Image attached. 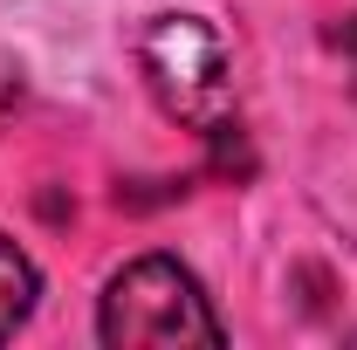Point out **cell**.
Segmentation results:
<instances>
[{"mask_svg": "<svg viewBox=\"0 0 357 350\" xmlns=\"http://www.w3.org/2000/svg\"><path fill=\"white\" fill-rule=\"evenodd\" d=\"M35 296H42V275L28 261V248H14V241L0 234V344L35 316Z\"/></svg>", "mask_w": 357, "mask_h": 350, "instance_id": "cell-3", "label": "cell"}, {"mask_svg": "<svg viewBox=\"0 0 357 350\" xmlns=\"http://www.w3.org/2000/svg\"><path fill=\"white\" fill-rule=\"evenodd\" d=\"M137 69L158 96V110L185 131H227L234 117V55L206 14H151L137 35Z\"/></svg>", "mask_w": 357, "mask_h": 350, "instance_id": "cell-2", "label": "cell"}, {"mask_svg": "<svg viewBox=\"0 0 357 350\" xmlns=\"http://www.w3.org/2000/svg\"><path fill=\"white\" fill-rule=\"evenodd\" d=\"M96 337L110 350H220L227 330L199 275L172 254H137L103 282V303H96Z\"/></svg>", "mask_w": 357, "mask_h": 350, "instance_id": "cell-1", "label": "cell"}, {"mask_svg": "<svg viewBox=\"0 0 357 350\" xmlns=\"http://www.w3.org/2000/svg\"><path fill=\"white\" fill-rule=\"evenodd\" d=\"M337 42H344V55H357V0L344 7V21H337Z\"/></svg>", "mask_w": 357, "mask_h": 350, "instance_id": "cell-4", "label": "cell"}]
</instances>
